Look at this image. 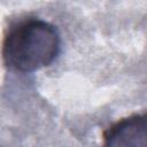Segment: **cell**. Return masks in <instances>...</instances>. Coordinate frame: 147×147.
Listing matches in <instances>:
<instances>
[{
  "label": "cell",
  "mask_w": 147,
  "mask_h": 147,
  "mask_svg": "<svg viewBox=\"0 0 147 147\" xmlns=\"http://www.w3.org/2000/svg\"><path fill=\"white\" fill-rule=\"evenodd\" d=\"M103 147H147L146 114H133L110 125L103 133Z\"/></svg>",
  "instance_id": "cell-2"
},
{
  "label": "cell",
  "mask_w": 147,
  "mask_h": 147,
  "mask_svg": "<svg viewBox=\"0 0 147 147\" xmlns=\"http://www.w3.org/2000/svg\"><path fill=\"white\" fill-rule=\"evenodd\" d=\"M57 29L40 18H25L11 25L2 41V60L11 70L33 72L52 64L59 56Z\"/></svg>",
  "instance_id": "cell-1"
}]
</instances>
